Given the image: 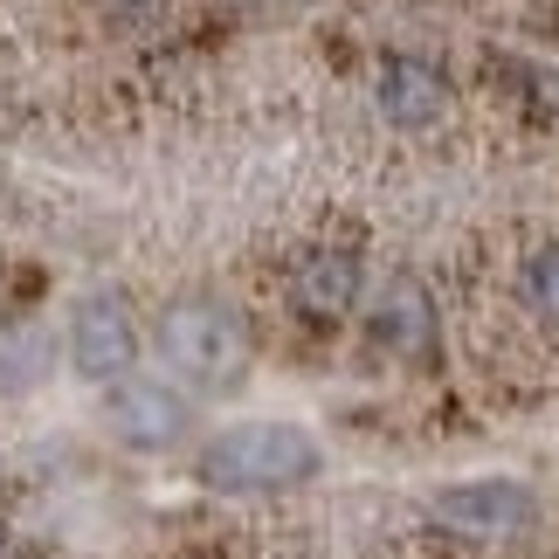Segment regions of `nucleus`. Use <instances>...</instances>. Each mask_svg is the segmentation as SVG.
Masks as SVG:
<instances>
[{
	"label": "nucleus",
	"mask_w": 559,
	"mask_h": 559,
	"mask_svg": "<svg viewBox=\"0 0 559 559\" xmlns=\"http://www.w3.org/2000/svg\"><path fill=\"white\" fill-rule=\"evenodd\" d=\"M373 332H380V346L401 353V359L436 353V297H428L421 276H394V284H386L380 311H373Z\"/></svg>",
	"instance_id": "6e6552de"
},
{
	"label": "nucleus",
	"mask_w": 559,
	"mask_h": 559,
	"mask_svg": "<svg viewBox=\"0 0 559 559\" xmlns=\"http://www.w3.org/2000/svg\"><path fill=\"white\" fill-rule=\"evenodd\" d=\"M436 519L456 525V532H484V539H511L539 519V498L511 477H484V484H456L436 498Z\"/></svg>",
	"instance_id": "39448f33"
},
{
	"label": "nucleus",
	"mask_w": 559,
	"mask_h": 559,
	"mask_svg": "<svg viewBox=\"0 0 559 559\" xmlns=\"http://www.w3.org/2000/svg\"><path fill=\"white\" fill-rule=\"evenodd\" d=\"M373 97H380V118L401 124V132H428V124H442V111H449V83H442L436 62H421V56H386Z\"/></svg>",
	"instance_id": "423d86ee"
},
{
	"label": "nucleus",
	"mask_w": 559,
	"mask_h": 559,
	"mask_svg": "<svg viewBox=\"0 0 559 559\" xmlns=\"http://www.w3.org/2000/svg\"><path fill=\"white\" fill-rule=\"evenodd\" d=\"M325 449H318L311 428L297 421H235L214 442H201L193 456V477L222 498H270V490H297L318 477Z\"/></svg>",
	"instance_id": "f257e3e1"
},
{
	"label": "nucleus",
	"mask_w": 559,
	"mask_h": 559,
	"mask_svg": "<svg viewBox=\"0 0 559 559\" xmlns=\"http://www.w3.org/2000/svg\"><path fill=\"white\" fill-rule=\"evenodd\" d=\"M525 297H532V305H539L546 318H559V242L539 249V255L525 263Z\"/></svg>",
	"instance_id": "1a4fd4ad"
},
{
	"label": "nucleus",
	"mask_w": 559,
	"mask_h": 559,
	"mask_svg": "<svg viewBox=\"0 0 559 559\" xmlns=\"http://www.w3.org/2000/svg\"><path fill=\"white\" fill-rule=\"evenodd\" d=\"M111 8H124V14H139V8H153V0H111Z\"/></svg>",
	"instance_id": "9d476101"
},
{
	"label": "nucleus",
	"mask_w": 559,
	"mask_h": 559,
	"mask_svg": "<svg viewBox=\"0 0 559 559\" xmlns=\"http://www.w3.org/2000/svg\"><path fill=\"white\" fill-rule=\"evenodd\" d=\"M290 305L305 318H346L359 305V255L353 249H311L305 263L290 270Z\"/></svg>",
	"instance_id": "0eeeda50"
},
{
	"label": "nucleus",
	"mask_w": 559,
	"mask_h": 559,
	"mask_svg": "<svg viewBox=\"0 0 559 559\" xmlns=\"http://www.w3.org/2000/svg\"><path fill=\"white\" fill-rule=\"evenodd\" d=\"M159 359L193 394H235L249 380V359H255L249 318L235 305H222V297H180L159 318Z\"/></svg>",
	"instance_id": "f03ea898"
},
{
	"label": "nucleus",
	"mask_w": 559,
	"mask_h": 559,
	"mask_svg": "<svg viewBox=\"0 0 559 559\" xmlns=\"http://www.w3.org/2000/svg\"><path fill=\"white\" fill-rule=\"evenodd\" d=\"M111 436L124 449H174L187 436V401L174 394V386H159V380H111Z\"/></svg>",
	"instance_id": "20e7f679"
},
{
	"label": "nucleus",
	"mask_w": 559,
	"mask_h": 559,
	"mask_svg": "<svg viewBox=\"0 0 559 559\" xmlns=\"http://www.w3.org/2000/svg\"><path fill=\"white\" fill-rule=\"evenodd\" d=\"M132 359H139V325H132V311H124V297H111V290L83 297L76 318H70V367L83 380L111 386V380L132 373Z\"/></svg>",
	"instance_id": "7ed1b4c3"
}]
</instances>
